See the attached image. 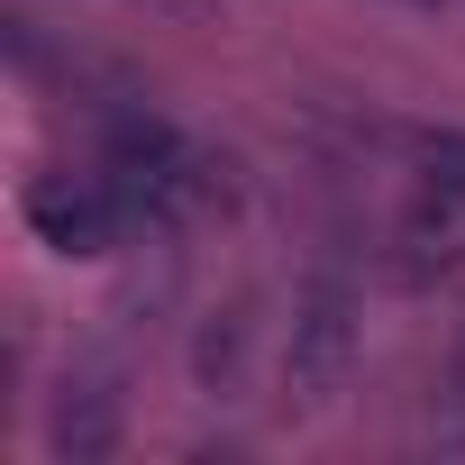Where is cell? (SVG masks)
Here are the masks:
<instances>
[{"instance_id": "obj_1", "label": "cell", "mask_w": 465, "mask_h": 465, "mask_svg": "<svg viewBox=\"0 0 465 465\" xmlns=\"http://www.w3.org/2000/svg\"><path fill=\"white\" fill-rule=\"evenodd\" d=\"M28 228H37L55 256H110L128 228H137V210L110 183V164H55V173L28 183Z\"/></svg>"}, {"instance_id": "obj_2", "label": "cell", "mask_w": 465, "mask_h": 465, "mask_svg": "<svg viewBox=\"0 0 465 465\" xmlns=\"http://www.w3.org/2000/svg\"><path fill=\"white\" fill-rule=\"evenodd\" d=\"M137 10H164V19H201L210 0H137Z\"/></svg>"}, {"instance_id": "obj_3", "label": "cell", "mask_w": 465, "mask_h": 465, "mask_svg": "<svg viewBox=\"0 0 465 465\" xmlns=\"http://www.w3.org/2000/svg\"><path fill=\"white\" fill-rule=\"evenodd\" d=\"M420 10H438V0H420Z\"/></svg>"}]
</instances>
